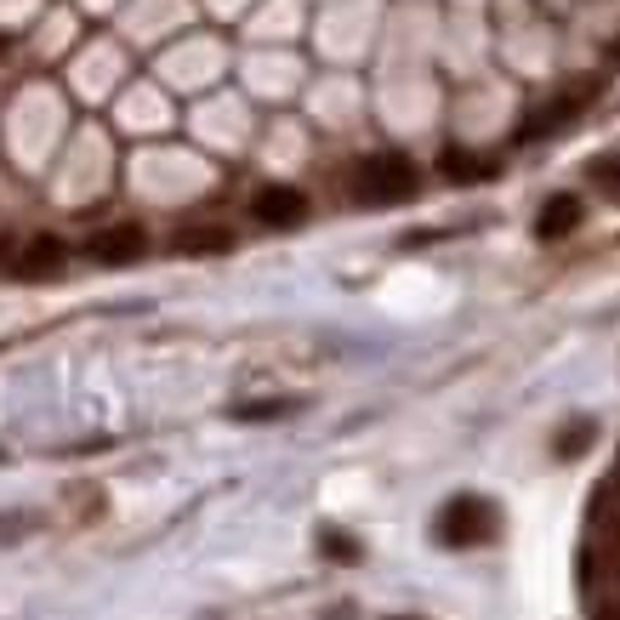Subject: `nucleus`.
I'll return each instance as SVG.
<instances>
[{
	"label": "nucleus",
	"instance_id": "obj_1",
	"mask_svg": "<svg viewBox=\"0 0 620 620\" xmlns=\"http://www.w3.org/2000/svg\"><path fill=\"white\" fill-rule=\"evenodd\" d=\"M433 536H439V547H456V552L484 547V541L501 536V512L484 496H450L433 518Z\"/></svg>",
	"mask_w": 620,
	"mask_h": 620
},
{
	"label": "nucleus",
	"instance_id": "obj_2",
	"mask_svg": "<svg viewBox=\"0 0 620 620\" xmlns=\"http://www.w3.org/2000/svg\"><path fill=\"white\" fill-rule=\"evenodd\" d=\"M416 188H421L416 160H404V154H393V149L359 160V171H353V200H359V206H404Z\"/></svg>",
	"mask_w": 620,
	"mask_h": 620
},
{
	"label": "nucleus",
	"instance_id": "obj_3",
	"mask_svg": "<svg viewBox=\"0 0 620 620\" xmlns=\"http://www.w3.org/2000/svg\"><path fill=\"white\" fill-rule=\"evenodd\" d=\"M251 217L262 228H297V222H308V194L291 182H268L251 194Z\"/></svg>",
	"mask_w": 620,
	"mask_h": 620
},
{
	"label": "nucleus",
	"instance_id": "obj_4",
	"mask_svg": "<svg viewBox=\"0 0 620 620\" xmlns=\"http://www.w3.org/2000/svg\"><path fill=\"white\" fill-rule=\"evenodd\" d=\"M91 262L103 268H126V262H142V251H149V233H142V222H114L103 233H91Z\"/></svg>",
	"mask_w": 620,
	"mask_h": 620
},
{
	"label": "nucleus",
	"instance_id": "obj_5",
	"mask_svg": "<svg viewBox=\"0 0 620 620\" xmlns=\"http://www.w3.org/2000/svg\"><path fill=\"white\" fill-rule=\"evenodd\" d=\"M581 217H587V206H581V194H552L547 206H541V217H536V240H569V233L581 228Z\"/></svg>",
	"mask_w": 620,
	"mask_h": 620
},
{
	"label": "nucleus",
	"instance_id": "obj_6",
	"mask_svg": "<svg viewBox=\"0 0 620 620\" xmlns=\"http://www.w3.org/2000/svg\"><path fill=\"white\" fill-rule=\"evenodd\" d=\"M63 262H69V246L58 240V233H34V240L18 251L23 279H52V273H63Z\"/></svg>",
	"mask_w": 620,
	"mask_h": 620
},
{
	"label": "nucleus",
	"instance_id": "obj_7",
	"mask_svg": "<svg viewBox=\"0 0 620 620\" xmlns=\"http://www.w3.org/2000/svg\"><path fill=\"white\" fill-rule=\"evenodd\" d=\"M581 91H592V80H581L576 91H569V98H558V103H547V109H536L530 120H523L518 126V142H536V137H547V131H558V126H569V120H576L581 114Z\"/></svg>",
	"mask_w": 620,
	"mask_h": 620
},
{
	"label": "nucleus",
	"instance_id": "obj_8",
	"mask_svg": "<svg viewBox=\"0 0 620 620\" xmlns=\"http://www.w3.org/2000/svg\"><path fill=\"white\" fill-rule=\"evenodd\" d=\"M222 251H233L228 228H182L177 233V257H222Z\"/></svg>",
	"mask_w": 620,
	"mask_h": 620
},
{
	"label": "nucleus",
	"instance_id": "obj_9",
	"mask_svg": "<svg viewBox=\"0 0 620 620\" xmlns=\"http://www.w3.org/2000/svg\"><path fill=\"white\" fill-rule=\"evenodd\" d=\"M592 439H598V421H592V416H576V421H569L563 433L552 439V456H558V461H576V456L592 450Z\"/></svg>",
	"mask_w": 620,
	"mask_h": 620
},
{
	"label": "nucleus",
	"instance_id": "obj_10",
	"mask_svg": "<svg viewBox=\"0 0 620 620\" xmlns=\"http://www.w3.org/2000/svg\"><path fill=\"white\" fill-rule=\"evenodd\" d=\"M439 171H444L450 182H479V177H490L496 166L479 160V154H467V149H444V154H439Z\"/></svg>",
	"mask_w": 620,
	"mask_h": 620
},
{
	"label": "nucleus",
	"instance_id": "obj_11",
	"mask_svg": "<svg viewBox=\"0 0 620 620\" xmlns=\"http://www.w3.org/2000/svg\"><path fill=\"white\" fill-rule=\"evenodd\" d=\"M302 399H246V404H233L228 416L233 421H279V416H297Z\"/></svg>",
	"mask_w": 620,
	"mask_h": 620
},
{
	"label": "nucleus",
	"instance_id": "obj_12",
	"mask_svg": "<svg viewBox=\"0 0 620 620\" xmlns=\"http://www.w3.org/2000/svg\"><path fill=\"white\" fill-rule=\"evenodd\" d=\"M319 552L337 558V563H359V558H364L359 536H348V530H319Z\"/></svg>",
	"mask_w": 620,
	"mask_h": 620
},
{
	"label": "nucleus",
	"instance_id": "obj_13",
	"mask_svg": "<svg viewBox=\"0 0 620 620\" xmlns=\"http://www.w3.org/2000/svg\"><path fill=\"white\" fill-rule=\"evenodd\" d=\"M587 177H592L603 194L620 206V154H598V160H587Z\"/></svg>",
	"mask_w": 620,
	"mask_h": 620
},
{
	"label": "nucleus",
	"instance_id": "obj_14",
	"mask_svg": "<svg viewBox=\"0 0 620 620\" xmlns=\"http://www.w3.org/2000/svg\"><path fill=\"white\" fill-rule=\"evenodd\" d=\"M603 558H609V576L620 581V518H609V552Z\"/></svg>",
	"mask_w": 620,
	"mask_h": 620
},
{
	"label": "nucleus",
	"instance_id": "obj_15",
	"mask_svg": "<svg viewBox=\"0 0 620 620\" xmlns=\"http://www.w3.org/2000/svg\"><path fill=\"white\" fill-rule=\"evenodd\" d=\"M23 530H29V518H23V512H12V518L0 512V541H18Z\"/></svg>",
	"mask_w": 620,
	"mask_h": 620
},
{
	"label": "nucleus",
	"instance_id": "obj_16",
	"mask_svg": "<svg viewBox=\"0 0 620 620\" xmlns=\"http://www.w3.org/2000/svg\"><path fill=\"white\" fill-rule=\"evenodd\" d=\"M12 52V34H0V58H7Z\"/></svg>",
	"mask_w": 620,
	"mask_h": 620
},
{
	"label": "nucleus",
	"instance_id": "obj_17",
	"mask_svg": "<svg viewBox=\"0 0 620 620\" xmlns=\"http://www.w3.org/2000/svg\"><path fill=\"white\" fill-rule=\"evenodd\" d=\"M0 257H7V233H0Z\"/></svg>",
	"mask_w": 620,
	"mask_h": 620
},
{
	"label": "nucleus",
	"instance_id": "obj_18",
	"mask_svg": "<svg viewBox=\"0 0 620 620\" xmlns=\"http://www.w3.org/2000/svg\"><path fill=\"white\" fill-rule=\"evenodd\" d=\"M614 63H620V40H614Z\"/></svg>",
	"mask_w": 620,
	"mask_h": 620
},
{
	"label": "nucleus",
	"instance_id": "obj_19",
	"mask_svg": "<svg viewBox=\"0 0 620 620\" xmlns=\"http://www.w3.org/2000/svg\"><path fill=\"white\" fill-rule=\"evenodd\" d=\"M393 620H416V614H393Z\"/></svg>",
	"mask_w": 620,
	"mask_h": 620
},
{
	"label": "nucleus",
	"instance_id": "obj_20",
	"mask_svg": "<svg viewBox=\"0 0 620 620\" xmlns=\"http://www.w3.org/2000/svg\"><path fill=\"white\" fill-rule=\"evenodd\" d=\"M609 620H620V609H609Z\"/></svg>",
	"mask_w": 620,
	"mask_h": 620
},
{
	"label": "nucleus",
	"instance_id": "obj_21",
	"mask_svg": "<svg viewBox=\"0 0 620 620\" xmlns=\"http://www.w3.org/2000/svg\"><path fill=\"white\" fill-rule=\"evenodd\" d=\"M0 461H7V444H0Z\"/></svg>",
	"mask_w": 620,
	"mask_h": 620
}]
</instances>
